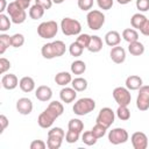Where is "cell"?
Returning <instances> with one entry per match:
<instances>
[{"instance_id":"cell-31","label":"cell","mask_w":149,"mask_h":149,"mask_svg":"<svg viewBox=\"0 0 149 149\" xmlns=\"http://www.w3.org/2000/svg\"><path fill=\"white\" fill-rule=\"evenodd\" d=\"M85 70H86V64L80 59H77L71 64V72L73 74H83Z\"/></svg>"},{"instance_id":"cell-22","label":"cell","mask_w":149,"mask_h":149,"mask_svg":"<svg viewBox=\"0 0 149 149\" xmlns=\"http://www.w3.org/2000/svg\"><path fill=\"white\" fill-rule=\"evenodd\" d=\"M90 52H99L101 49H102V40L97 36V35H93L91 36V41H90V44L88 47L86 48Z\"/></svg>"},{"instance_id":"cell-27","label":"cell","mask_w":149,"mask_h":149,"mask_svg":"<svg viewBox=\"0 0 149 149\" xmlns=\"http://www.w3.org/2000/svg\"><path fill=\"white\" fill-rule=\"evenodd\" d=\"M44 12H45V9L42 6L35 3L34 6H31L29 8V16L33 20H38V19H41L44 15Z\"/></svg>"},{"instance_id":"cell-4","label":"cell","mask_w":149,"mask_h":149,"mask_svg":"<svg viewBox=\"0 0 149 149\" xmlns=\"http://www.w3.org/2000/svg\"><path fill=\"white\" fill-rule=\"evenodd\" d=\"M61 29L63 34L66 36L79 35L81 31V24L78 20L71 19V17H64L61 21Z\"/></svg>"},{"instance_id":"cell-8","label":"cell","mask_w":149,"mask_h":149,"mask_svg":"<svg viewBox=\"0 0 149 149\" xmlns=\"http://www.w3.org/2000/svg\"><path fill=\"white\" fill-rule=\"evenodd\" d=\"M128 132L125 128H113L112 130H109L108 133V141L112 144H121L128 141Z\"/></svg>"},{"instance_id":"cell-34","label":"cell","mask_w":149,"mask_h":149,"mask_svg":"<svg viewBox=\"0 0 149 149\" xmlns=\"http://www.w3.org/2000/svg\"><path fill=\"white\" fill-rule=\"evenodd\" d=\"M116 116L121 121H127L130 118V111L128 109V106H119L116 109Z\"/></svg>"},{"instance_id":"cell-37","label":"cell","mask_w":149,"mask_h":149,"mask_svg":"<svg viewBox=\"0 0 149 149\" xmlns=\"http://www.w3.org/2000/svg\"><path fill=\"white\" fill-rule=\"evenodd\" d=\"M10 23H12V20L3 13L0 14V30L1 31H6L10 28Z\"/></svg>"},{"instance_id":"cell-2","label":"cell","mask_w":149,"mask_h":149,"mask_svg":"<svg viewBox=\"0 0 149 149\" xmlns=\"http://www.w3.org/2000/svg\"><path fill=\"white\" fill-rule=\"evenodd\" d=\"M7 13L12 20L13 23L15 24H20V23H23L27 19V13H26V9L21 8L16 1H13V2H9L8 3V7H7Z\"/></svg>"},{"instance_id":"cell-35","label":"cell","mask_w":149,"mask_h":149,"mask_svg":"<svg viewBox=\"0 0 149 149\" xmlns=\"http://www.w3.org/2000/svg\"><path fill=\"white\" fill-rule=\"evenodd\" d=\"M68 127H69L70 130H74V132L81 133L83 129H84V123H83V121L79 120V119H71V120L69 121Z\"/></svg>"},{"instance_id":"cell-42","label":"cell","mask_w":149,"mask_h":149,"mask_svg":"<svg viewBox=\"0 0 149 149\" xmlns=\"http://www.w3.org/2000/svg\"><path fill=\"white\" fill-rule=\"evenodd\" d=\"M78 7L81 10H90L93 6V0H77Z\"/></svg>"},{"instance_id":"cell-52","label":"cell","mask_w":149,"mask_h":149,"mask_svg":"<svg viewBox=\"0 0 149 149\" xmlns=\"http://www.w3.org/2000/svg\"><path fill=\"white\" fill-rule=\"evenodd\" d=\"M6 7H8L7 1L6 0H0V13H2L3 10H6L7 9Z\"/></svg>"},{"instance_id":"cell-19","label":"cell","mask_w":149,"mask_h":149,"mask_svg":"<svg viewBox=\"0 0 149 149\" xmlns=\"http://www.w3.org/2000/svg\"><path fill=\"white\" fill-rule=\"evenodd\" d=\"M45 109H47L50 114H52L56 119H57L58 116H61V115L63 114V112H64L63 104H62V102H59V101H57V100L51 101V102L48 105V107H47Z\"/></svg>"},{"instance_id":"cell-38","label":"cell","mask_w":149,"mask_h":149,"mask_svg":"<svg viewBox=\"0 0 149 149\" xmlns=\"http://www.w3.org/2000/svg\"><path fill=\"white\" fill-rule=\"evenodd\" d=\"M106 130H107V128H106L105 126L100 125V123H95V125L93 126V128L91 129V132L94 134V136H95L97 139H101V137L106 134Z\"/></svg>"},{"instance_id":"cell-5","label":"cell","mask_w":149,"mask_h":149,"mask_svg":"<svg viewBox=\"0 0 149 149\" xmlns=\"http://www.w3.org/2000/svg\"><path fill=\"white\" fill-rule=\"evenodd\" d=\"M87 26L92 30H99L105 23V15L98 9H92L86 15Z\"/></svg>"},{"instance_id":"cell-48","label":"cell","mask_w":149,"mask_h":149,"mask_svg":"<svg viewBox=\"0 0 149 149\" xmlns=\"http://www.w3.org/2000/svg\"><path fill=\"white\" fill-rule=\"evenodd\" d=\"M35 3L42 6L44 9H50L52 6V0H35Z\"/></svg>"},{"instance_id":"cell-47","label":"cell","mask_w":149,"mask_h":149,"mask_svg":"<svg viewBox=\"0 0 149 149\" xmlns=\"http://www.w3.org/2000/svg\"><path fill=\"white\" fill-rule=\"evenodd\" d=\"M48 135H57L61 137H65V132L61 127H54L48 132Z\"/></svg>"},{"instance_id":"cell-3","label":"cell","mask_w":149,"mask_h":149,"mask_svg":"<svg viewBox=\"0 0 149 149\" xmlns=\"http://www.w3.org/2000/svg\"><path fill=\"white\" fill-rule=\"evenodd\" d=\"M57 33H58V24L56 21H52V20L44 21V22L40 23L37 27L38 36L42 38H45V40L55 37L57 35Z\"/></svg>"},{"instance_id":"cell-41","label":"cell","mask_w":149,"mask_h":149,"mask_svg":"<svg viewBox=\"0 0 149 149\" xmlns=\"http://www.w3.org/2000/svg\"><path fill=\"white\" fill-rule=\"evenodd\" d=\"M90 41H91V36L88 34H79L76 40V42H78L83 48H87L90 44Z\"/></svg>"},{"instance_id":"cell-33","label":"cell","mask_w":149,"mask_h":149,"mask_svg":"<svg viewBox=\"0 0 149 149\" xmlns=\"http://www.w3.org/2000/svg\"><path fill=\"white\" fill-rule=\"evenodd\" d=\"M81 141L86 144V146H94L98 141V139L94 136V134L91 130L84 132V134L81 135Z\"/></svg>"},{"instance_id":"cell-32","label":"cell","mask_w":149,"mask_h":149,"mask_svg":"<svg viewBox=\"0 0 149 149\" xmlns=\"http://www.w3.org/2000/svg\"><path fill=\"white\" fill-rule=\"evenodd\" d=\"M51 43H52V47H54V51H55L56 57H61V56H63L65 54L66 47H65V43L63 41L57 40V41H54Z\"/></svg>"},{"instance_id":"cell-50","label":"cell","mask_w":149,"mask_h":149,"mask_svg":"<svg viewBox=\"0 0 149 149\" xmlns=\"http://www.w3.org/2000/svg\"><path fill=\"white\" fill-rule=\"evenodd\" d=\"M16 1V3L21 7V8H23V9H27L29 6H30V0H15Z\"/></svg>"},{"instance_id":"cell-28","label":"cell","mask_w":149,"mask_h":149,"mask_svg":"<svg viewBox=\"0 0 149 149\" xmlns=\"http://www.w3.org/2000/svg\"><path fill=\"white\" fill-rule=\"evenodd\" d=\"M71 85L77 92H83L87 88V80L83 77H77V78L72 79Z\"/></svg>"},{"instance_id":"cell-1","label":"cell","mask_w":149,"mask_h":149,"mask_svg":"<svg viewBox=\"0 0 149 149\" xmlns=\"http://www.w3.org/2000/svg\"><path fill=\"white\" fill-rule=\"evenodd\" d=\"M94 108H95V101L92 98H80L74 102L72 109L74 114L83 116L93 112Z\"/></svg>"},{"instance_id":"cell-44","label":"cell","mask_w":149,"mask_h":149,"mask_svg":"<svg viewBox=\"0 0 149 149\" xmlns=\"http://www.w3.org/2000/svg\"><path fill=\"white\" fill-rule=\"evenodd\" d=\"M10 66H12L10 65V62L7 58H5V57H1L0 58V73H5L6 71L9 70Z\"/></svg>"},{"instance_id":"cell-24","label":"cell","mask_w":149,"mask_h":149,"mask_svg":"<svg viewBox=\"0 0 149 149\" xmlns=\"http://www.w3.org/2000/svg\"><path fill=\"white\" fill-rule=\"evenodd\" d=\"M128 51L133 56H141L144 52V45L141 42H139V41L132 42L128 45Z\"/></svg>"},{"instance_id":"cell-9","label":"cell","mask_w":149,"mask_h":149,"mask_svg":"<svg viewBox=\"0 0 149 149\" xmlns=\"http://www.w3.org/2000/svg\"><path fill=\"white\" fill-rule=\"evenodd\" d=\"M115 119V114L112 111V108L109 107H104L100 109L98 116H97V123H100L102 126H105L106 128H109Z\"/></svg>"},{"instance_id":"cell-55","label":"cell","mask_w":149,"mask_h":149,"mask_svg":"<svg viewBox=\"0 0 149 149\" xmlns=\"http://www.w3.org/2000/svg\"><path fill=\"white\" fill-rule=\"evenodd\" d=\"M30 1H31V0H30Z\"/></svg>"},{"instance_id":"cell-12","label":"cell","mask_w":149,"mask_h":149,"mask_svg":"<svg viewBox=\"0 0 149 149\" xmlns=\"http://www.w3.org/2000/svg\"><path fill=\"white\" fill-rule=\"evenodd\" d=\"M55 120H56V118H55L52 114H50L47 109H44V111L38 115V118H37V123H38V126H40L41 128L47 129V128H50V127L52 126V123H54Z\"/></svg>"},{"instance_id":"cell-20","label":"cell","mask_w":149,"mask_h":149,"mask_svg":"<svg viewBox=\"0 0 149 149\" xmlns=\"http://www.w3.org/2000/svg\"><path fill=\"white\" fill-rule=\"evenodd\" d=\"M19 86H20V88H21L23 92L29 93V92L34 91V88H35V80H34L31 77H28V76L22 77V78L20 79Z\"/></svg>"},{"instance_id":"cell-10","label":"cell","mask_w":149,"mask_h":149,"mask_svg":"<svg viewBox=\"0 0 149 149\" xmlns=\"http://www.w3.org/2000/svg\"><path fill=\"white\" fill-rule=\"evenodd\" d=\"M130 141H132L134 149H147V147H148V137L142 132L133 133Z\"/></svg>"},{"instance_id":"cell-30","label":"cell","mask_w":149,"mask_h":149,"mask_svg":"<svg viewBox=\"0 0 149 149\" xmlns=\"http://www.w3.org/2000/svg\"><path fill=\"white\" fill-rule=\"evenodd\" d=\"M41 54L42 56L45 58V59H52L56 57L55 55V51H54V47H52V43H45L43 44L42 49H41Z\"/></svg>"},{"instance_id":"cell-11","label":"cell","mask_w":149,"mask_h":149,"mask_svg":"<svg viewBox=\"0 0 149 149\" xmlns=\"http://www.w3.org/2000/svg\"><path fill=\"white\" fill-rule=\"evenodd\" d=\"M16 109L22 115H28L33 111V101L29 98H20L16 101Z\"/></svg>"},{"instance_id":"cell-43","label":"cell","mask_w":149,"mask_h":149,"mask_svg":"<svg viewBox=\"0 0 149 149\" xmlns=\"http://www.w3.org/2000/svg\"><path fill=\"white\" fill-rule=\"evenodd\" d=\"M97 3L100 9L102 10H108L113 6V0H97Z\"/></svg>"},{"instance_id":"cell-17","label":"cell","mask_w":149,"mask_h":149,"mask_svg":"<svg viewBox=\"0 0 149 149\" xmlns=\"http://www.w3.org/2000/svg\"><path fill=\"white\" fill-rule=\"evenodd\" d=\"M142 85H143L142 78L139 77V76H136V74H132V76H128L126 78V87L129 91H136Z\"/></svg>"},{"instance_id":"cell-14","label":"cell","mask_w":149,"mask_h":149,"mask_svg":"<svg viewBox=\"0 0 149 149\" xmlns=\"http://www.w3.org/2000/svg\"><path fill=\"white\" fill-rule=\"evenodd\" d=\"M35 97L40 101H43V102L49 101L51 99V97H52V90L49 86H47V85H41V86H38L36 88Z\"/></svg>"},{"instance_id":"cell-26","label":"cell","mask_w":149,"mask_h":149,"mask_svg":"<svg viewBox=\"0 0 149 149\" xmlns=\"http://www.w3.org/2000/svg\"><path fill=\"white\" fill-rule=\"evenodd\" d=\"M64 137L57 136V135H48V140H47V147L49 149H58L62 146Z\"/></svg>"},{"instance_id":"cell-36","label":"cell","mask_w":149,"mask_h":149,"mask_svg":"<svg viewBox=\"0 0 149 149\" xmlns=\"http://www.w3.org/2000/svg\"><path fill=\"white\" fill-rule=\"evenodd\" d=\"M83 50H84V48H83L78 42H72V43L70 44V47H69V52H70V55L73 56V57H79V56H81Z\"/></svg>"},{"instance_id":"cell-13","label":"cell","mask_w":149,"mask_h":149,"mask_svg":"<svg viewBox=\"0 0 149 149\" xmlns=\"http://www.w3.org/2000/svg\"><path fill=\"white\" fill-rule=\"evenodd\" d=\"M111 59L115 63V64H122L126 61V50L122 47L115 45L112 48L111 52H109Z\"/></svg>"},{"instance_id":"cell-23","label":"cell","mask_w":149,"mask_h":149,"mask_svg":"<svg viewBox=\"0 0 149 149\" xmlns=\"http://www.w3.org/2000/svg\"><path fill=\"white\" fill-rule=\"evenodd\" d=\"M55 81L57 85H61V86H66L68 84H70L72 81V77L69 72L66 71H61L58 72L56 76H55Z\"/></svg>"},{"instance_id":"cell-39","label":"cell","mask_w":149,"mask_h":149,"mask_svg":"<svg viewBox=\"0 0 149 149\" xmlns=\"http://www.w3.org/2000/svg\"><path fill=\"white\" fill-rule=\"evenodd\" d=\"M24 44V36L22 34H14L12 36V47L20 48Z\"/></svg>"},{"instance_id":"cell-21","label":"cell","mask_w":149,"mask_h":149,"mask_svg":"<svg viewBox=\"0 0 149 149\" xmlns=\"http://www.w3.org/2000/svg\"><path fill=\"white\" fill-rule=\"evenodd\" d=\"M147 17H146V15H143V14H141V13H136V14H134L132 17H130V24H132V27L134 28V29H141L143 26H144V23L147 22Z\"/></svg>"},{"instance_id":"cell-40","label":"cell","mask_w":149,"mask_h":149,"mask_svg":"<svg viewBox=\"0 0 149 149\" xmlns=\"http://www.w3.org/2000/svg\"><path fill=\"white\" fill-rule=\"evenodd\" d=\"M79 134L78 132H74V130H68L66 134H65V141L68 143H76L78 140H79Z\"/></svg>"},{"instance_id":"cell-45","label":"cell","mask_w":149,"mask_h":149,"mask_svg":"<svg viewBox=\"0 0 149 149\" xmlns=\"http://www.w3.org/2000/svg\"><path fill=\"white\" fill-rule=\"evenodd\" d=\"M136 8L140 12H147L149 9V0H136Z\"/></svg>"},{"instance_id":"cell-25","label":"cell","mask_w":149,"mask_h":149,"mask_svg":"<svg viewBox=\"0 0 149 149\" xmlns=\"http://www.w3.org/2000/svg\"><path fill=\"white\" fill-rule=\"evenodd\" d=\"M122 37L126 42L132 43L135 41H139V33L136 31V29L134 28H127L122 31Z\"/></svg>"},{"instance_id":"cell-6","label":"cell","mask_w":149,"mask_h":149,"mask_svg":"<svg viewBox=\"0 0 149 149\" xmlns=\"http://www.w3.org/2000/svg\"><path fill=\"white\" fill-rule=\"evenodd\" d=\"M112 94H113V98H114L115 102L119 106H128L130 104L132 95H130V92L127 87H122V86L115 87L113 90Z\"/></svg>"},{"instance_id":"cell-16","label":"cell","mask_w":149,"mask_h":149,"mask_svg":"<svg viewBox=\"0 0 149 149\" xmlns=\"http://www.w3.org/2000/svg\"><path fill=\"white\" fill-rule=\"evenodd\" d=\"M59 98L63 102L70 104L77 98V91L73 87H63L59 92Z\"/></svg>"},{"instance_id":"cell-49","label":"cell","mask_w":149,"mask_h":149,"mask_svg":"<svg viewBox=\"0 0 149 149\" xmlns=\"http://www.w3.org/2000/svg\"><path fill=\"white\" fill-rule=\"evenodd\" d=\"M0 123H1V130H0V133H3L5 129L7 128L8 123H9V121H8V119H7L6 115H3V114L0 115Z\"/></svg>"},{"instance_id":"cell-15","label":"cell","mask_w":149,"mask_h":149,"mask_svg":"<svg viewBox=\"0 0 149 149\" xmlns=\"http://www.w3.org/2000/svg\"><path fill=\"white\" fill-rule=\"evenodd\" d=\"M19 79L14 74V73H8V74H5L2 78H1V84H2V87L6 88V90H14L16 88V86L19 85Z\"/></svg>"},{"instance_id":"cell-29","label":"cell","mask_w":149,"mask_h":149,"mask_svg":"<svg viewBox=\"0 0 149 149\" xmlns=\"http://www.w3.org/2000/svg\"><path fill=\"white\" fill-rule=\"evenodd\" d=\"M12 47V36L7 34H1L0 35V54L3 55L7 48Z\"/></svg>"},{"instance_id":"cell-53","label":"cell","mask_w":149,"mask_h":149,"mask_svg":"<svg viewBox=\"0 0 149 149\" xmlns=\"http://www.w3.org/2000/svg\"><path fill=\"white\" fill-rule=\"evenodd\" d=\"M116 1H118V3H120V5H127V3L132 2L133 0H116Z\"/></svg>"},{"instance_id":"cell-7","label":"cell","mask_w":149,"mask_h":149,"mask_svg":"<svg viewBox=\"0 0 149 149\" xmlns=\"http://www.w3.org/2000/svg\"><path fill=\"white\" fill-rule=\"evenodd\" d=\"M136 107L142 112L149 109V85H142L139 88V94L136 98Z\"/></svg>"},{"instance_id":"cell-51","label":"cell","mask_w":149,"mask_h":149,"mask_svg":"<svg viewBox=\"0 0 149 149\" xmlns=\"http://www.w3.org/2000/svg\"><path fill=\"white\" fill-rule=\"evenodd\" d=\"M141 34H143L144 36H149V20H147V22L144 23V26L140 29Z\"/></svg>"},{"instance_id":"cell-54","label":"cell","mask_w":149,"mask_h":149,"mask_svg":"<svg viewBox=\"0 0 149 149\" xmlns=\"http://www.w3.org/2000/svg\"><path fill=\"white\" fill-rule=\"evenodd\" d=\"M64 0H52V2L54 3H57V5H59V3H62Z\"/></svg>"},{"instance_id":"cell-18","label":"cell","mask_w":149,"mask_h":149,"mask_svg":"<svg viewBox=\"0 0 149 149\" xmlns=\"http://www.w3.org/2000/svg\"><path fill=\"white\" fill-rule=\"evenodd\" d=\"M121 42V36L116 30H109L108 33H106L105 35V43L108 47H115L119 45V43Z\"/></svg>"},{"instance_id":"cell-46","label":"cell","mask_w":149,"mask_h":149,"mask_svg":"<svg viewBox=\"0 0 149 149\" xmlns=\"http://www.w3.org/2000/svg\"><path fill=\"white\" fill-rule=\"evenodd\" d=\"M47 143L42 140H34L30 143V149H45Z\"/></svg>"}]
</instances>
